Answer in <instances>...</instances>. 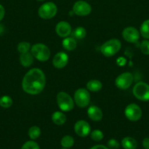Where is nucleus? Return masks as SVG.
I'll return each instance as SVG.
<instances>
[{
  "label": "nucleus",
  "mask_w": 149,
  "mask_h": 149,
  "mask_svg": "<svg viewBox=\"0 0 149 149\" xmlns=\"http://www.w3.org/2000/svg\"><path fill=\"white\" fill-rule=\"evenodd\" d=\"M46 83L43 71L37 68L30 69L23 77L22 89L29 95L39 94L44 90Z\"/></svg>",
  "instance_id": "1"
},
{
  "label": "nucleus",
  "mask_w": 149,
  "mask_h": 149,
  "mask_svg": "<svg viewBox=\"0 0 149 149\" xmlns=\"http://www.w3.org/2000/svg\"><path fill=\"white\" fill-rule=\"evenodd\" d=\"M121 48V42L120 40L118 39H112L105 42L101 46L100 51L104 56L110 58L118 53Z\"/></svg>",
  "instance_id": "2"
},
{
  "label": "nucleus",
  "mask_w": 149,
  "mask_h": 149,
  "mask_svg": "<svg viewBox=\"0 0 149 149\" xmlns=\"http://www.w3.org/2000/svg\"><path fill=\"white\" fill-rule=\"evenodd\" d=\"M56 101L58 108L62 111L68 112L73 109L74 105V99L65 92H59L56 95Z\"/></svg>",
  "instance_id": "3"
},
{
  "label": "nucleus",
  "mask_w": 149,
  "mask_h": 149,
  "mask_svg": "<svg viewBox=\"0 0 149 149\" xmlns=\"http://www.w3.org/2000/svg\"><path fill=\"white\" fill-rule=\"evenodd\" d=\"M31 53L34 58L42 62L47 61L51 57L50 49L42 43H37L31 47Z\"/></svg>",
  "instance_id": "4"
},
{
  "label": "nucleus",
  "mask_w": 149,
  "mask_h": 149,
  "mask_svg": "<svg viewBox=\"0 0 149 149\" xmlns=\"http://www.w3.org/2000/svg\"><path fill=\"white\" fill-rule=\"evenodd\" d=\"M58 9L55 3L48 1L42 4L38 9V15L39 17L45 20L51 19L56 15Z\"/></svg>",
  "instance_id": "5"
},
{
  "label": "nucleus",
  "mask_w": 149,
  "mask_h": 149,
  "mask_svg": "<svg viewBox=\"0 0 149 149\" xmlns=\"http://www.w3.org/2000/svg\"><path fill=\"white\" fill-rule=\"evenodd\" d=\"M133 95L141 101H149V84L139 81L133 87Z\"/></svg>",
  "instance_id": "6"
},
{
  "label": "nucleus",
  "mask_w": 149,
  "mask_h": 149,
  "mask_svg": "<svg viewBox=\"0 0 149 149\" xmlns=\"http://www.w3.org/2000/svg\"><path fill=\"white\" fill-rule=\"evenodd\" d=\"M91 100L90 93L87 89L79 88L74 93V101L80 108H85L89 104Z\"/></svg>",
  "instance_id": "7"
},
{
  "label": "nucleus",
  "mask_w": 149,
  "mask_h": 149,
  "mask_svg": "<svg viewBox=\"0 0 149 149\" xmlns=\"http://www.w3.org/2000/svg\"><path fill=\"white\" fill-rule=\"evenodd\" d=\"M124 114L127 119L131 122H137L141 118L142 110L138 105L135 103H130L126 107Z\"/></svg>",
  "instance_id": "8"
},
{
  "label": "nucleus",
  "mask_w": 149,
  "mask_h": 149,
  "mask_svg": "<svg viewBox=\"0 0 149 149\" xmlns=\"http://www.w3.org/2000/svg\"><path fill=\"white\" fill-rule=\"evenodd\" d=\"M134 81L133 75L130 72H124L115 79V84L118 88L121 90H127L132 84Z\"/></svg>",
  "instance_id": "9"
},
{
  "label": "nucleus",
  "mask_w": 149,
  "mask_h": 149,
  "mask_svg": "<svg viewBox=\"0 0 149 149\" xmlns=\"http://www.w3.org/2000/svg\"><path fill=\"white\" fill-rule=\"evenodd\" d=\"M72 12L78 16H86L91 12V7L86 1L79 0L73 4Z\"/></svg>",
  "instance_id": "10"
},
{
  "label": "nucleus",
  "mask_w": 149,
  "mask_h": 149,
  "mask_svg": "<svg viewBox=\"0 0 149 149\" xmlns=\"http://www.w3.org/2000/svg\"><path fill=\"white\" fill-rule=\"evenodd\" d=\"M122 36L127 42L129 43H135L140 39V32L136 28L129 26L123 30Z\"/></svg>",
  "instance_id": "11"
},
{
  "label": "nucleus",
  "mask_w": 149,
  "mask_h": 149,
  "mask_svg": "<svg viewBox=\"0 0 149 149\" xmlns=\"http://www.w3.org/2000/svg\"><path fill=\"white\" fill-rule=\"evenodd\" d=\"M74 130L76 135L84 138L91 133V127L86 121L78 120L74 124Z\"/></svg>",
  "instance_id": "12"
},
{
  "label": "nucleus",
  "mask_w": 149,
  "mask_h": 149,
  "mask_svg": "<svg viewBox=\"0 0 149 149\" xmlns=\"http://www.w3.org/2000/svg\"><path fill=\"white\" fill-rule=\"evenodd\" d=\"M69 61V57L67 53L64 52H59L54 55L53 58V65L56 68L61 69L67 65Z\"/></svg>",
  "instance_id": "13"
},
{
  "label": "nucleus",
  "mask_w": 149,
  "mask_h": 149,
  "mask_svg": "<svg viewBox=\"0 0 149 149\" xmlns=\"http://www.w3.org/2000/svg\"><path fill=\"white\" fill-rule=\"evenodd\" d=\"M55 31L58 36L65 38L71 34L72 28L70 23L67 21H60L56 26Z\"/></svg>",
  "instance_id": "14"
},
{
  "label": "nucleus",
  "mask_w": 149,
  "mask_h": 149,
  "mask_svg": "<svg viewBox=\"0 0 149 149\" xmlns=\"http://www.w3.org/2000/svg\"><path fill=\"white\" fill-rule=\"evenodd\" d=\"M87 113L89 119H91L93 122H99L102 120L103 117V113L102 110L96 106H90L88 109Z\"/></svg>",
  "instance_id": "15"
},
{
  "label": "nucleus",
  "mask_w": 149,
  "mask_h": 149,
  "mask_svg": "<svg viewBox=\"0 0 149 149\" xmlns=\"http://www.w3.org/2000/svg\"><path fill=\"white\" fill-rule=\"evenodd\" d=\"M137 145V141L131 137H125L121 141V146L124 149H136Z\"/></svg>",
  "instance_id": "16"
},
{
  "label": "nucleus",
  "mask_w": 149,
  "mask_h": 149,
  "mask_svg": "<svg viewBox=\"0 0 149 149\" xmlns=\"http://www.w3.org/2000/svg\"><path fill=\"white\" fill-rule=\"evenodd\" d=\"M62 46L66 50L72 51L77 47V41L72 36V37L67 36V37L64 38V39H63Z\"/></svg>",
  "instance_id": "17"
},
{
  "label": "nucleus",
  "mask_w": 149,
  "mask_h": 149,
  "mask_svg": "<svg viewBox=\"0 0 149 149\" xmlns=\"http://www.w3.org/2000/svg\"><path fill=\"white\" fill-rule=\"evenodd\" d=\"M34 62V56L31 52H27L20 54V63L23 66L29 67Z\"/></svg>",
  "instance_id": "18"
},
{
  "label": "nucleus",
  "mask_w": 149,
  "mask_h": 149,
  "mask_svg": "<svg viewBox=\"0 0 149 149\" xmlns=\"http://www.w3.org/2000/svg\"><path fill=\"white\" fill-rule=\"evenodd\" d=\"M86 88L89 91L92 92V93H97L102 88V84L99 80H89L86 84Z\"/></svg>",
  "instance_id": "19"
},
{
  "label": "nucleus",
  "mask_w": 149,
  "mask_h": 149,
  "mask_svg": "<svg viewBox=\"0 0 149 149\" xmlns=\"http://www.w3.org/2000/svg\"><path fill=\"white\" fill-rule=\"evenodd\" d=\"M51 119H52L53 122L55 125L61 126V125H63L66 122V121H67V116L62 112L56 111L52 114Z\"/></svg>",
  "instance_id": "20"
},
{
  "label": "nucleus",
  "mask_w": 149,
  "mask_h": 149,
  "mask_svg": "<svg viewBox=\"0 0 149 149\" xmlns=\"http://www.w3.org/2000/svg\"><path fill=\"white\" fill-rule=\"evenodd\" d=\"M74 143V139L71 135H64L61 140V145L64 148H70Z\"/></svg>",
  "instance_id": "21"
},
{
  "label": "nucleus",
  "mask_w": 149,
  "mask_h": 149,
  "mask_svg": "<svg viewBox=\"0 0 149 149\" xmlns=\"http://www.w3.org/2000/svg\"><path fill=\"white\" fill-rule=\"evenodd\" d=\"M71 34L75 39H83L86 36V30L82 26H79L72 32Z\"/></svg>",
  "instance_id": "22"
},
{
  "label": "nucleus",
  "mask_w": 149,
  "mask_h": 149,
  "mask_svg": "<svg viewBox=\"0 0 149 149\" xmlns=\"http://www.w3.org/2000/svg\"><path fill=\"white\" fill-rule=\"evenodd\" d=\"M28 135L32 141H35L41 135L40 128L37 126H32L28 130Z\"/></svg>",
  "instance_id": "23"
},
{
  "label": "nucleus",
  "mask_w": 149,
  "mask_h": 149,
  "mask_svg": "<svg viewBox=\"0 0 149 149\" xmlns=\"http://www.w3.org/2000/svg\"><path fill=\"white\" fill-rule=\"evenodd\" d=\"M140 33L143 38L149 39V19L145 20L140 26Z\"/></svg>",
  "instance_id": "24"
},
{
  "label": "nucleus",
  "mask_w": 149,
  "mask_h": 149,
  "mask_svg": "<svg viewBox=\"0 0 149 149\" xmlns=\"http://www.w3.org/2000/svg\"><path fill=\"white\" fill-rule=\"evenodd\" d=\"M13 105V100L8 95H4L0 97V106L4 109H8Z\"/></svg>",
  "instance_id": "25"
},
{
  "label": "nucleus",
  "mask_w": 149,
  "mask_h": 149,
  "mask_svg": "<svg viewBox=\"0 0 149 149\" xmlns=\"http://www.w3.org/2000/svg\"><path fill=\"white\" fill-rule=\"evenodd\" d=\"M91 138L95 142H99L104 138V134L102 131L99 130H94L92 132H91Z\"/></svg>",
  "instance_id": "26"
},
{
  "label": "nucleus",
  "mask_w": 149,
  "mask_h": 149,
  "mask_svg": "<svg viewBox=\"0 0 149 149\" xmlns=\"http://www.w3.org/2000/svg\"><path fill=\"white\" fill-rule=\"evenodd\" d=\"M31 45L30 43L27 42H21L18 45L17 49L20 54L25 53V52H29V49H31Z\"/></svg>",
  "instance_id": "27"
},
{
  "label": "nucleus",
  "mask_w": 149,
  "mask_h": 149,
  "mask_svg": "<svg viewBox=\"0 0 149 149\" xmlns=\"http://www.w3.org/2000/svg\"><path fill=\"white\" fill-rule=\"evenodd\" d=\"M140 49L144 55H149V40L144 39L140 45Z\"/></svg>",
  "instance_id": "28"
},
{
  "label": "nucleus",
  "mask_w": 149,
  "mask_h": 149,
  "mask_svg": "<svg viewBox=\"0 0 149 149\" xmlns=\"http://www.w3.org/2000/svg\"><path fill=\"white\" fill-rule=\"evenodd\" d=\"M21 149H40L39 148V145L37 144V143H36L34 141H26L25 143H23V145L22 146Z\"/></svg>",
  "instance_id": "29"
},
{
  "label": "nucleus",
  "mask_w": 149,
  "mask_h": 149,
  "mask_svg": "<svg viewBox=\"0 0 149 149\" xmlns=\"http://www.w3.org/2000/svg\"><path fill=\"white\" fill-rule=\"evenodd\" d=\"M108 147L110 149H118L120 147V143L117 140L113 139H110L108 141Z\"/></svg>",
  "instance_id": "30"
},
{
  "label": "nucleus",
  "mask_w": 149,
  "mask_h": 149,
  "mask_svg": "<svg viewBox=\"0 0 149 149\" xmlns=\"http://www.w3.org/2000/svg\"><path fill=\"white\" fill-rule=\"evenodd\" d=\"M143 146L145 149H149V138H145L143 139Z\"/></svg>",
  "instance_id": "31"
},
{
  "label": "nucleus",
  "mask_w": 149,
  "mask_h": 149,
  "mask_svg": "<svg viewBox=\"0 0 149 149\" xmlns=\"http://www.w3.org/2000/svg\"><path fill=\"white\" fill-rule=\"evenodd\" d=\"M4 15H5V10H4V7L0 4V21L4 18Z\"/></svg>",
  "instance_id": "32"
},
{
  "label": "nucleus",
  "mask_w": 149,
  "mask_h": 149,
  "mask_svg": "<svg viewBox=\"0 0 149 149\" xmlns=\"http://www.w3.org/2000/svg\"><path fill=\"white\" fill-rule=\"evenodd\" d=\"M90 149H110L108 147L105 146L103 145H96L93 146V147H91Z\"/></svg>",
  "instance_id": "33"
},
{
  "label": "nucleus",
  "mask_w": 149,
  "mask_h": 149,
  "mask_svg": "<svg viewBox=\"0 0 149 149\" xmlns=\"http://www.w3.org/2000/svg\"><path fill=\"white\" fill-rule=\"evenodd\" d=\"M3 31H4V27H3V26L0 24V34H1V33H2Z\"/></svg>",
  "instance_id": "34"
},
{
  "label": "nucleus",
  "mask_w": 149,
  "mask_h": 149,
  "mask_svg": "<svg viewBox=\"0 0 149 149\" xmlns=\"http://www.w3.org/2000/svg\"><path fill=\"white\" fill-rule=\"evenodd\" d=\"M37 1H45V0H37Z\"/></svg>",
  "instance_id": "35"
},
{
  "label": "nucleus",
  "mask_w": 149,
  "mask_h": 149,
  "mask_svg": "<svg viewBox=\"0 0 149 149\" xmlns=\"http://www.w3.org/2000/svg\"><path fill=\"white\" fill-rule=\"evenodd\" d=\"M62 149H70V148H63Z\"/></svg>",
  "instance_id": "36"
}]
</instances>
